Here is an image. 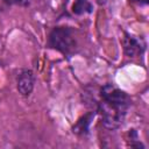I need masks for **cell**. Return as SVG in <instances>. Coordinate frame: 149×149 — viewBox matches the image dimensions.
<instances>
[{
  "label": "cell",
  "instance_id": "cell-1",
  "mask_svg": "<svg viewBox=\"0 0 149 149\" xmlns=\"http://www.w3.org/2000/svg\"><path fill=\"white\" fill-rule=\"evenodd\" d=\"M130 105L129 97L112 84H106L100 90L98 111L102 125L107 129H116L123 122L127 109Z\"/></svg>",
  "mask_w": 149,
  "mask_h": 149
},
{
  "label": "cell",
  "instance_id": "cell-2",
  "mask_svg": "<svg viewBox=\"0 0 149 149\" xmlns=\"http://www.w3.org/2000/svg\"><path fill=\"white\" fill-rule=\"evenodd\" d=\"M50 45L64 55H71L76 48L73 31L68 27H56L49 35Z\"/></svg>",
  "mask_w": 149,
  "mask_h": 149
},
{
  "label": "cell",
  "instance_id": "cell-3",
  "mask_svg": "<svg viewBox=\"0 0 149 149\" xmlns=\"http://www.w3.org/2000/svg\"><path fill=\"white\" fill-rule=\"evenodd\" d=\"M122 45L128 57H136L144 50V43L142 42V40H139L130 34H125L122 38Z\"/></svg>",
  "mask_w": 149,
  "mask_h": 149
},
{
  "label": "cell",
  "instance_id": "cell-4",
  "mask_svg": "<svg viewBox=\"0 0 149 149\" xmlns=\"http://www.w3.org/2000/svg\"><path fill=\"white\" fill-rule=\"evenodd\" d=\"M34 73L30 70H23L17 77V91L21 95L28 97L34 88Z\"/></svg>",
  "mask_w": 149,
  "mask_h": 149
},
{
  "label": "cell",
  "instance_id": "cell-5",
  "mask_svg": "<svg viewBox=\"0 0 149 149\" xmlns=\"http://www.w3.org/2000/svg\"><path fill=\"white\" fill-rule=\"evenodd\" d=\"M92 9H93V6L88 0H76L72 6V12L78 15L85 14V13H91Z\"/></svg>",
  "mask_w": 149,
  "mask_h": 149
},
{
  "label": "cell",
  "instance_id": "cell-6",
  "mask_svg": "<svg viewBox=\"0 0 149 149\" xmlns=\"http://www.w3.org/2000/svg\"><path fill=\"white\" fill-rule=\"evenodd\" d=\"M93 116H94V113H88L85 116H83L77 122V125L73 127V133H76V134H84V133H86L87 128H88V125L91 122V119Z\"/></svg>",
  "mask_w": 149,
  "mask_h": 149
},
{
  "label": "cell",
  "instance_id": "cell-7",
  "mask_svg": "<svg viewBox=\"0 0 149 149\" xmlns=\"http://www.w3.org/2000/svg\"><path fill=\"white\" fill-rule=\"evenodd\" d=\"M3 1L7 5H16V6H21V7L29 6V3H30V0H3Z\"/></svg>",
  "mask_w": 149,
  "mask_h": 149
},
{
  "label": "cell",
  "instance_id": "cell-8",
  "mask_svg": "<svg viewBox=\"0 0 149 149\" xmlns=\"http://www.w3.org/2000/svg\"><path fill=\"white\" fill-rule=\"evenodd\" d=\"M148 1L149 0H132V2H134V3H137V5H147L148 3Z\"/></svg>",
  "mask_w": 149,
  "mask_h": 149
}]
</instances>
